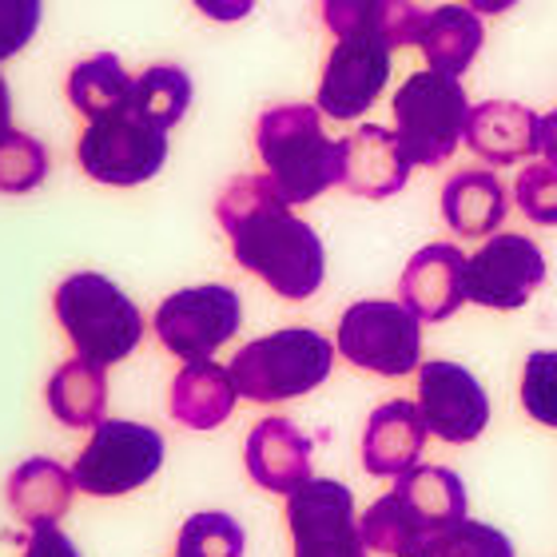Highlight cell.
Listing matches in <instances>:
<instances>
[{
  "label": "cell",
  "mask_w": 557,
  "mask_h": 557,
  "mask_svg": "<svg viewBox=\"0 0 557 557\" xmlns=\"http://www.w3.org/2000/svg\"><path fill=\"white\" fill-rule=\"evenodd\" d=\"M215 220L232 239V256L244 271L263 278L278 299L302 302L323 287L326 251L311 223L271 187L268 175H239L220 191Z\"/></svg>",
  "instance_id": "1"
},
{
  "label": "cell",
  "mask_w": 557,
  "mask_h": 557,
  "mask_svg": "<svg viewBox=\"0 0 557 557\" xmlns=\"http://www.w3.org/2000/svg\"><path fill=\"white\" fill-rule=\"evenodd\" d=\"M263 175L290 208L343 184V139H331L314 104H275L256 124Z\"/></svg>",
  "instance_id": "2"
},
{
  "label": "cell",
  "mask_w": 557,
  "mask_h": 557,
  "mask_svg": "<svg viewBox=\"0 0 557 557\" xmlns=\"http://www.w3.org/2000/svg\"><path fill=\"white\" fill-rule=\"evenodd\" d=\"M52 311H57L72 350L104 371L128 359L144 338L139 307L100 271H76L64 278L52 295Z\"/></svg>",
  "instance_id": "3"
},
{
  "label": "cell",
  "mask_w": 557,
  "mask_h": 557,
  "mask_svg": "<svg viewBox=\"0 0 557 557\" xmlns=\"http://www.w3.org/2000/svg\"><path fill=\"white\" fill-rule=\"evenodd\" d=\"M335 367V343L311 326H283L235 350L232 383L247 403H290L319 391Z\"/></svg>",
  "instance_id": "4"
},
{
  "label": "cell",
  "mask_w": 557,
  "mask_h": 557,
  "mask_svg": "<svg viewBox=\"0 0 557 557\" xmlns=\"http://www.w3.org/2000/svg\"><path fill=\"white\" fill-rule=\"evenodd\" d=\"M391 112H395V136L410 156V163L438 168L466 139L470 100H466L458 76L422 69L398 84Z\"/></svg>",
  "instance_id": "5"
},
{
  "label": "cell",
  "mask_w": 557,
  "mask_h": 557,
  "mask_svg": "<svg viewBox=\"0 0 557 557\" xmlns=\"http://www.w3.org/2000/svg\"><path fill=\"white\" fill-rule=\"evenodd\" d=\"M168 151H172L168 128L139 116L132 104L112 116L88 120V128L76 139L81 172L108 187H139L156 180L168 163Z\"/></svg>",
  "instance_id": "6"
},
{
  "label": "cell",
  "mask_w": 557,
  "mask_h": 557,
  "mask_svg": "<svg viewBox=\"0 0 557 557\" xmlns=\"http://www.w3.org/2000/svg\"><path fill=\"white\" fill-rule=\"evenodd\" d=\"M335 347L359 371L403 379L422 367V319L395 299L350 302L338 319Z\"/></svg>",
  "instance_id": "7"
},
{
  "label": "cell",
  "mask_w": 557,
  "mask_h": 557,
  "mask_svg": "<svg viewBox=\"0 0 557 557\" xmlns=\"http://www.w3.org/2000/svg\"><path fill=\"white\" fill-rule=\"evenodd\" d=\"M163 466V434L128 418H104L92 430V438L76 454L72 478L81 494L92 498H120L160 474Z\"/></svg>",
  "instance_id": "8"
},
{
  "label": "cell",
  "mask_w": 557,
  "mask_h": 557,
  "mask_svg": "<svg viewBox=\"0 0 557 557\" xmlns=\"http://www.w3.org/2000/svg\"><path fill=\"white\" fill-rule=\"evenodd\" d=\"M239 323H244L239 290L223 287V283L175 290L160 302V311L151 314L163 350H172L175 359L184 362L211 359L223 343H232Z\"/></svg>",
  "instance_id": "9"
},
{
  "label": "cell",
  "mask_w": 557,
  "mask_h": 557,
  "mask_svg": "<svg viewBox=\"0 0 557 557\" xmlns=\"http://www.w3.org/2000/svg\"><path fill=\"white\" fill-rule=\"evenodd\" d=\"M295 557H367L355 494L335 478H311L287 494Z\"/></svg>",
  "instance_id": "10"
},
{
  "label": "cell",
  "mask_w": 557,
  "mask_h": 557,
  "mask_svg": "<svg viewBox=\"0 0 557 557\" xmlns=\"http://www.w3.org/2000/svg\"><path fill=\"white\" fill-rule=\"evenodd\" d=\"M546 283V256L534 239L498 232L466 259V302L490 311H518Z\"/></svg>",
  "instance_id": "11"
},
{
  "label": "cell",
  "mask_w": 557,
  "mask_h": 557,
  "mask_svg": "<svg viewBox=\"0 0 557 557\" xmlns=\"http://www.w3.org/2000/svg\"><path fill=\"white\" fill-rule=\"evenodd\" d=\"M391 81V48L371 36H338L326 52L314 108L331 120H359Z\"/></svg>",
  "instance_id": "12"
},
{
  "label": "cell",
  "mask_w": 557,
  "mask_h": 557,
  "mask_svg": "<svg viewBox=\"0 0 557 557\" xmlns=\"http://www.w3.org/2000/svg\"><path fill=\"white\" fill-rule=\"evenodd\" d=\"M418 410L434 438L474 442L490 422V395L462 362L430 359L418 367Z\"/></svg>",
  "instance_id": "13"
},
{
  "label": "cell",
  "mask_w": 557,
  "mask_h": 557,
  "mask_svg": "<svg viewBox=\"0 0 557 557\" xmlns=\"http://www.w3.org/2000/svg\"><path fill=\"white\" fill-rule=\"evenodd\" d=\"M410 156L395 128L362 124L343 139V187L362 199H391L410 184Z\"/></svg>",
  "instance_id": "14"
},
{
  "label": "cell",
  "mask_w": 557,
  "mask_h": 557,
  "mask_svg": "<svg viewBox=\"0 0 557 557\" xmlns=\"http://www.w3.org/2000/svg\"><path fill=\"white\" fill-rule=\"evenodd\" d=\"M398 295L422 323H442L466 302V256L454 244H430L410 256Z\"/></svg>",
  "instance_id": "15"
},
{
  "label": "cell",
  "mask_w": 557,
  "mask_h": 557,
  "mask_svg": "<svg viewBox=\"0 0 557 557\" xmlns=\"http://www.w3.org/2000/svg\"><path fill=\"white\" fill-rule=\"evenodd\" d=\"M244 466L259 490L295 494L311 482V438L287 418H263L247 434Z\"/></svg>",
  "instance_id": "16"
},
{
  "label": "cell",
  "mask_w": 557,
  "mask_h": 557,
  "mask_svg": "<svg viewBox=\"0 0 557 557\" xmlns=\"http://www.w3.org/2000/svg\"><path fill=\"white\" fill-rule=\"evenodd\" d=\"M430 430L422 422V410L410 398H391L367 418L362 430V466L371 478H398L410 466H418Z\"/></svg>",
  "instance_id": "17"
},
{
  "label": "cell",
  "mask_w": 557,
  "mask_h": 557,
  "mask_svg": "<svg viewBox=\"0 0 557 557\" xmlns=\"http://www.w3.org/2000/svg\"><path fill=\"white\" fill-rule=\"evenodd\" d=\"M319 12L335 40L338 36H371V40H383L391 52L418 45V33L426 21V12L418 9L414 0H323Z\"/></svg>",
  "instance_id": "18"
},
{
  "label": "cell",
  "mask_w": 557,
  "mask_h": 557,
  "mask_svg": "<svg viewBox=\"0 0 557 557\" xmlns=\"http://www.w3.org/2000/svg\"><path fill=\"white\" fill-rule=\"evenodd\" d=\"M466 144L494 168L530 160L537 151V112L513 104V100H486V104L470 108Z\"/></svg>",
  "instance_id": "19"
},
{
  "label": "cell",
  "mask_w": 557,
  "mask_h": 557,
  "mask_svg": "<svg viewBox=\"0 0 557 557\" xmlns=\"http://www.w3.org/2000/svg\"><path fill=\"white\" fill-rule=\"evenodd\" d=\"M235 398H239V391L232 383V371L211 359H199L187 362L184 371L172 379L168 410L187 430H215L232 418Z\"/></svg>",
  "instance_id": "20"
},
{
  "label": "cell",
  "mask_w": 557,
  "mask_h": 557,
  "mask_svg": "<svg viewBox=\"0 0 557 557\" xmlns=\"http://www.w3.org/2000/svg\"><path fill=\"white\" fill-rule=\"evenodd\" d=\"M486 45V28L470 4H438L426 12L422 33H418V48L434 72L458 76L462 81L466 69L474 64V57Z\"/></svg>",
  "instance_id": "21"
},
{
  "label": "cell",
  "mask_w": 557,
  "mask_h": 557,
  "mask_svg": "<svg viewBox=\"0 0 557 557\" xmlns=\"http://www.w3.org/2000/svg\"><path fill=\"white\" fill-rule=\"evenodd\" d=\"M442 220L462 239H482L506 220V187L486 168H466L442 187Z\"/></svg>",
  "instance_id": "22"
},
{
  "label": "cell",
  "mask_w": 557,
  "mask_h": 557,
  "mask_svg": "<svg viewBox=\"0 0 557 557\" xmlns=\"http://www.w3.org/2000/svg\"><path fill=\"white\" fill-rule=\"evenodd\" d=\"M76 478L52 458H28L9 478V506L24 525L60 522L72 510Z\"/></svg>",
  "instance_id": "23"
},
{
  "label": "cell",
  "mask_w": 557,
  "mask_h": 557,
  "mask_svg": "<svg viewBox=\"0 0 557 557\" xmlns=\"http://www.w3.org/2000/svg\"><path fill=\"white\" fill-rule=\"evenodd\" d=\"M45 403H48V410L57 414V422H64V426L96 430L108 418L104 367H96V362L81 359V355L69 362H60L57 374H52L45 386Z\"/></svg>",
  "instance_id": "24"
},
{
  "label": "cell",
  "mask_w": 557,
  "mask_h": 557,
  "mask_svg": "<svg viewBox=\"0 0 557 557\" xmlns=\"http://www.w3.org/2000/svg\"><path fill=\"white\" fill-rule=\"evenodd\" d=\"M395 494L410 506L426 537L466 518V486L446 466H410L395 478Z\"/></svg>",
  "instance_id": "25"
},
{
  "label": "cell",
  "mask_w": 557,
  "mask_h": 557,
  "mask_svg": "<svg viewBox=\"0 0 557 557\" xmlns=\"http://www.w3.org/2000/svg\"><path fill=\"white\" fill-rule=\"evenodd\" d=\"M69 104L81 112L84 120H100L112 116V112H124L136 96V76H132L120 57L112 52H100V57L81 60L76 69L69 72Z\"/></svg>",
  "instance_id": "26"
},
{
  "label": "cell",
  "mask_w": 557,
  "mask_h": 557,
  "mask_svg": "<svg viewBox=\"0 0 557 557\" xmlns=\"http://www.w3.org/2000/svg\"><path fill=\"white\" fill-rule=\"evenodd\" d=\"M191 76H187L180 64H151L136 76V96H132V108L139 116H148L151 124L172 132L180 120L187 116L191 108Z\"/></svg>",
  "instance_id": "27"
},
{
  "label": "cell",
  "mask_w": 557,
  "mask_h": 557,
  "mask_svg": "<svg viewBox=\"0 0 557 557\" xmlns=\"http://www.w3.org/2000/svg\"><path fill=\"white\" fill-rule=\"evenodd\" d=\"M359 530H362L367 549H374V554H383V557H414L418 546L426 542V530L418 525V518L410 513V506L398 498L395 490L383 494L371 510L362 513Z\"/></svg>",
  "instance_id": "28"
},
{
  "label": "cell",
  "mask_w": 557,
  "mask_h": 557,
  "mask_svg": "<svg viewBox=\"0 0 557 557\" xmlns=\"http://www.w3.org/2000/svg\"><path fill=\"white\" fill-rule=\"evenodd\" d=\"M414 557H518L513 554V542L502 530L486 522H462L446 525L438 534H430Z\"/></svg>",
  "instance_id": "29"
},
{
  "label": "cell",
  "mask_w": 557,
  "mask_h": 557,
  "mask_svg": "<svg viewBox=\"0 0 557 557\" xmlns=\"http://www.w3.org/2000/svg\"><path fill=\"white\" fill-rule=\"evenodd\" d=\"M48 180V148L28 132H4L0 136V191L24 196Z\"/></svg>",
  "instance_id": "30"
},
{
  "label": "cell",
  "mask_w": 557,
  "mask_h": 557,
  "mask_svg": "<svg viewBox=\"0 0 557 557\" xmlns=\"http://www.w3.org/2000/svg\"><path fill=\"white\" fill-rule=\"evenodd\" d=\"M244 525L232 513L203 510L180 525V557H244Z\"/></svg>",
  "instance_id": "31"
},
{
  "label": "cell",
  "mask_w": 557,
  "mask_h": 557,
  "mask_svg": "<svg viewBox=\"0 0 557 557\" xmlns=\"http://www.w3.org/2000/svg\"><path fill=\"white\" fill-rule=\"evenodd\" d=\"M522 407L534 422L557 430V350H534L525 359Z\"/></svg>",
  "instance_id": "32"
},
{
  "label": "cell",
  "mask_w": 557,
  "mask_h": 557,
  "mask_svg": "<svg viewBox=\"0 0 557 557\" xmlns=\"http://www.w3.org/2000/svg\"><path fill=\"white\" fill-rule=\"evenodd\" d=\"M513 199L530 223L557 227V168L554 163H525L513 180Z\"/></svg>",
  "instance_id": "33"
},
{
  "label": "cell",
  "mask_w": 557,
  "mask_h": 557,
  "mask_svg": "<svg viewBox=\"0 0 557 557\" xmlns=\"http://www.w3.org/2000/svg\"><path fill=\"white\" fill-rule=\"evenodd\" d=\"M40 16L45 0H0V60H12L33 45Z\"/></svg>",
  "instance_id": "34"
},
{
  "label": "cell",
  "mask_w": 557,
  "mask_h": 557,
  "mask_svg": "<svg viewBox=\"0 0 557 557\" xmlns=\"http://www.w3.org/2000/svg\"><path fill=\"white\" fill-rule=\"evenodd\" d=\"M24 557H81V549L57 522H45L33 525V534L24 542Z\"/></svg>",
  "instance_id": "35"
},
{
  "label": "cell",
  "mask_w": 557,
  "mask_h": 557,
  "mask_svg": "<svg viewBox=\"0 0 557 557\" xmlns=\"http://www.w3.org/2000/svg\"><path fill=\"white\" fill-rule=\"evenodd\" d=\"M208 21L215 24H235V21H247L251 12H256V0H191Z\"/></svg>",
  "instance_id": "36"
},
{
  "label": "cell",
  "mask_w": 557,
  "mask_h": 557,
  "mask_svg": "<svg viewBox=\"0 0 557 557\" xmlns=\"http://www.w3.org/2000/svg\"><path fill=\"white\" fill-rule=\"evenodd\" d=\"M537 151L557 168V108L546 116H537Z\"/></svg>",
  "instance_id": "37"
},
{
  "label": "cell",
  "mask_w": 557,
  "mask_h": 557,
  "mask_svg": "<svg viewBox=\"0 0 557 557\" xmlns=\"http://www.w3.org/2000/svg\"><path fill=\"white\" fill-rule=\"evenodd\" d=\"M466 4H470L478 16H502V12H510L518 0H466Z\"/></svg>",
  "instance_id": "38"
},
{
  "label": "cell",
  "mask_w": 557,
  "mask_h": 557,
  "mask_svg": "<svg viewBox=\"0 0 557 557\" xmlns=\"http://www.w3.org/2000/svg\"><path fill=\"white\" fill-rule=\"evenodd\" d=\"M12 132V92H9V81H4V72H0V136Z\"/></svg>",
  "instance_id": "39"
}]
</instances>
